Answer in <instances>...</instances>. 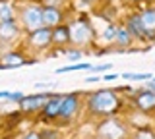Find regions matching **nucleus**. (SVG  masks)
<instances>
[{"label": "nucleus", "mask_w": 155, "mask_h": 139, "mask_svg": "<svg viewBox=\"0 0 155 139\" xmlns=\"http://www.w3.org/2000/svg\"><path fill=\"white\" fill-rule=\"evenodd\" d=\"M118 104V99L110 91H97L89 99V108L93 112H113Z\"/></svg>", "instance_id": "1"}, {"label": "nucleus", "mask_w": 155, "mask_h": 139, "mask_svg": "<svg viewBox=\"0 0 155 139\" xmlns=\"http://www.w3.org/2000/svg\"><path fill=\"white\" fill-rule=\"evenodd\" d=\"M21 21L29 31H37V29H41V27H45L43 25V10L37 8V6L25 8L23 14H21Z\"/></svg>", "instance_id": "2"}, {"label": "nucleus", "mask_w": 155, "mask_h": 139, "mask_svg": "<svg viewBox=\"0 0 155 139\" xmlns=\"http://www.w3.org/2000/svg\"><path fill=\"white\" fill-rule=\"evenodd\" d=\"M91 39V27L84 21H78L70 27V41L78 43V45H84Z\"/></svg>", "instance_id": "3"}, {"label": "nucleus", "mask_w": 155, "mask_h": 139, "mask_svg": "<svg viewBox=\"0 0 155 139\" xmlns=\"http://www.w3.org/2000/svg\"><path fill=\"white\" fill-rule=\"evenodd\" d=\"M78 106H80V100H78V95H64L60 100V110H58V116L62 118H72L76 114Z\"/></svg>", "instance_id": "4"}, {"label": "nucleus", "mask_w": 155, "mask_h": 139, "mask_svg": "<svg viewBox=\"0 0 155 139\" xmlns=\"http://www.w3.org/2000/svg\"><path fill=\"white\" fill-rule=\"evenodd\" d=\"M51 41H52V31L48 27H41L37 31H31V35H29V43L33 46H39V49L47 46Z\"/></svg>", "instance_id": "5"}, {"label": "nucleus", "mask_w": 155, "mask_h": 139, "mask_svg": "<svg viewBox=\"0 0 155 139\" xmlns=\"http://www.w3.org/2000/svg\"><path fill=\"white\" fill-rule=\"evenodd\" d=\"M47 99H48L47 93L29 95V97H25V95H23V99L19 100V106H21V110H37V108H41L43 104L47 103Z\"/></svg>", "instance_id": "6"}, {"label": "nucleus", "mask_w": 155, "mask_h": 139, "mask_svg": "<svg viewBox=\"0 0 155 139\" xmlns=\"http://www.w3.org/2000/svg\"><path fill=\"white\" fill-rule=\"evenodd\" d=\"M99 131L105 139H120L122 133H124V128L120 126L118 122H114V120H109V122H105L103 126L99 128Z\"/></svg>", "instance_id": "7"}, {"label": "nucleus", "mask_w": 155, "mask_h": 139, "mask_svg": "<svg viewBox=\"0 0 155 139\" xmlns=\"http://www.w3.org/2000/svg\"><path fill=\"white\" fill-rule=\"evenodd\" d=\"M138 17H140V21H142V27H143L145 35L153 37V33H155V10H143Z\"/></svg>", "instance_id": "8"}, {"label": "nucleus", "mask_w": 155, "mask_h": 139, "mask_svg": "<svg viewBox=\"0 0 155 139\" xmlns=\"http://www.w3.org/2000/svg\"><path fill=\"white\" fill-rule=\"evenodd\" d=\"M62 14L60 10H56L54 6H47L45 10H43V25L45 27H56V23L60 21Z\"/></svg>", "instance_id": "9"}, {"label": "nucleus", "mask_w": 155, "mask_h": 139, "mask_svg": "<svg viewBox=\"0 0 155 139\" xmlns=\"http://www.w3.org/2000/svg\"><path fill=\"white\" fill-rule=\"evenodd\" d=\"M60 100H62V97H58V95L47 99V103L43 104V114H45V118H54V116H58V110H60Z\"/></svg>", "instance_id": "10"}, {"label": "nucleus", "mask_w": 155, "mask_h": 139, "mask_svg": "<svg viewBox=\"0 0 155 139\" xmlns=\"http://www.w3.org/2000/svg\"><path fill=\"white\" fill-rule=\"evenodd\" d=\"M136 104L142 110H151L155 108V91H145V93H140L138 99H136Z\"/></svg>", "instance_id": "11"}, {"label": "nucleus", "mask_w": 155, "mask_h": 139, "mask_svg": "<svg viewBox=\"0 0 155 139\" xmlns=\"http://www.w3.org/2000/svg\"><path fill=\"white\" fill-rule=\"evenodd\" d=\"M27 64L25 60L21 58L19 54H16V52H12V54H6L2 58V62H0V70H12V68H19V66Z\"/></svg>", "instance_id": "12"}, {"label": "nucleus", "mask_w": 155, "mask_h": 139, "mask_svg": "<svg viewBox=\"0 0 155 139\" xmlns=\"http://www.w3.org/2000/svg\"><path fill=\"white\" fill-rule=\"evenodd\" d=\"M16 35H18V27H16V23H14V20L0 21V39L10 41V39H14Z\"/></svg>", "instance_id": "13"}, {"label": "nucleus", "mask_w": 155, "mask_h": 139, "mask_svg": "<svg viewBox=\"0 0 155 139\" xmlns=\"http://www.w3.org/2000/svg\"><path fill=\"white\" fill-rule=\"evenodd\" d=\"M114 41L118 43L120 46H128L130 43H132V33L128 31V27H120V29H116V37Z\"/></svg>", "instance_id": "14"}, {"label": "nucleus", "mask_w": 155, "mask_h": 139, "mask_svg": "<svg viewBox=\"0 0 155 139\" xmlns=\"http://www.w3.org/2000/svg\"><path fill=\"white\" fill-rule=\"evenodd\" d=\"M128 31L132 33V35H136V37H143V35H145V31H143V27H142V21H140L138 16L130 17V21H128Z\"/></svg>", "instance_id": "15"}, {"label": "nucleus", "mask_w": 155, "mask_h": 139, "mask_svg": "<svg viewBox=\"0 0 155 139\" xmlns=\"http://www.w3.org/2000/svg\"><path fill=\"white\" fill-rule=\"evenodd\" d=\"M52 41L54 43H68L70 41V27H56L52 31Z\"/></svg>", "instance_id": "16"}, {"label": "nucleus", "mask_w": 155, "mask_h": 139, "mask_svg": "<svg viewBox=\"0 0 155 139\" xmlns=\"http://www.w3.org/2000/svg\"><path fill=\"white\" fill-rule=\"evenodd\" d=\"M122 77L128 81H147V79H151V75L149 74H124Z\"/></svg>", "instance_id": "17"}, {"label": "nucleus", "mask_w": 155, "mask_h": 139, "mask_svg": "<svg viewBox=\"0 0 155 139\" xmlns=\"http://www.w3.org/2000/svg\"><path fill=\"white\" fill-rule=\"evenodd\" d=\"M74 70H89V64H76V66H66V68L56 70V74H68V71H74Z\"/></svg>", "instance_id": "18"}, {"label": "nucleus", "mask_w": 155, "mask_h": 139, "mask_svg": "<svg viewBox=\"0 0 155 139\" xmlns=\"http://www.w3.org/2000/svg\"><path fill=\"white\" fill-rule=\"evenodd\" d=\"M114 37H116V27H114V25H109V27L103 31V39H105V41H114Z\"/></svg>", "instance_id": "19"}, {"label": "nucleus", "mask_w": 155, "mask_h": 139, "mask_svg": "<svg viewBox=\"0 0 155 139\" xmlns=\"http://www.w3.org/2000/svg\"><path fill=\"white\" fill-rule=\"evenodd\" d=\"M4 20H12V10L8 6L0 8V21H4Z\"/></svg>", "instance_id": "20"}, {"label": "nucleus", "mask_w": 155, "mask_h": 139, "mask_svg": "<svg viewBox=\"0 0 155 139\" xmlns=\"http://www.w3.org/2000/svg\"><path fill=\"white\" fill-rule=\"evenodd\" d=\"M113 66L110 64H103V66H93V68H89L93 74H101V71H107V70H110Z\"/></svg>", "instance_id": "21"}, {"label": "nucleus", "mask_w": 155, "mask_h": 139, "mask_svg": "<svg viewBox=\"0 0 155 139\" xmlns=\"http://www.w3.org/2000/svg\"><path fill=\"white\" fill-rule=\"evenodd\" d=\"M81 58V52L80 50H72V52H68V60L70 62H78Z\"/></svg>", "instance_id": "22"}, {"label": "nucleus", "mask_w": 155, "mask_h": 139, "mask_svg": "<svg viewBox=\"0 0 155 139\" xmlns=\"http://www.w3.org/2000/svg\"><path fill=\"white\" fill-rule=\"evenodd\" d=\"M39 139H56V133H52V131H45L43 135H39Z\"/></svg>", "instance_id": "23"}, {"label": "nucleus", "mask_w": 155, "mask_h": 139, "mask_svg": "<svg viewBox=\"0 0 155 139\" xmlns=\"http://www.w3.org/2000/svg\"><path fill=\"white\" fill-rule=\"evenodd\" d=\"M23 99V93H10V100H21Z\"/></svg>", "instance_id": "24"}, {"label": "nucleus", "mask_w": 155, "mask_h": 139, "mask_svg": "<svg viewBox=\"0 0 155 139\" xmlns=\"http://www.w3.org/2000/svg\"><path fill=\"white\" fill-rule=\"evenodd\" d=\"M136 139H153V135H151L149 131H142V133H140V135L136 137Z\"/></svg>", "instance_id": "25"}, {"label": "nucleus", "mask_w": 155, "mask_h": 139, "mask_svg": "<svg viewBox=\"0 0 155 139\" xmlns=\"http://www.w3.org/2000/svg\"><path fill=\"white\" fill-rule=\"evenodd\" d=\"M23 139H39V133H35V131H31V133H27Z\"/></svg>", "instance_id": "26"}, {"label": "nucleus", "mask_w": 155, "mask_h": 139, "mask_svg": "<svg viewBox=\"0 0 155 139\" xmlns=\"http://www.w3.org/2000/svg\"><path fill=\"white\" fill-rule=\"evenodd\" d=\"M116 77H118V75H114V74H107V75H105V79H107V81H114Z\"/></svg>", "instance_id": "27"}, {"label": "nucleus", "mask_w": 155, "mask_h": 139, "mask_svg": "<svg viewBox=\"0 0 155 139\" xmlns=\"http://www.w3.org/2000/svg\"><path fill=\"white\" fill-rule=\"evenodd\" d=\"M0 99H10V93H6V91H0Z\"/></svg>", "instance_id": "28"}, {"label": "nucleus", "mask_w": 155, "mask_h": 139, "mask_svg": "<svg viewBox=\"0 0 155 139\" xmlns=\"http://www.w3.org/2000/svg\"><path fill=\"white\" fill-rule=\"evenodd\" d=\"M147 87H149V91H155V79H151V83H149Z\"/></svg>", "instance_id": "29"}]
</instances>
